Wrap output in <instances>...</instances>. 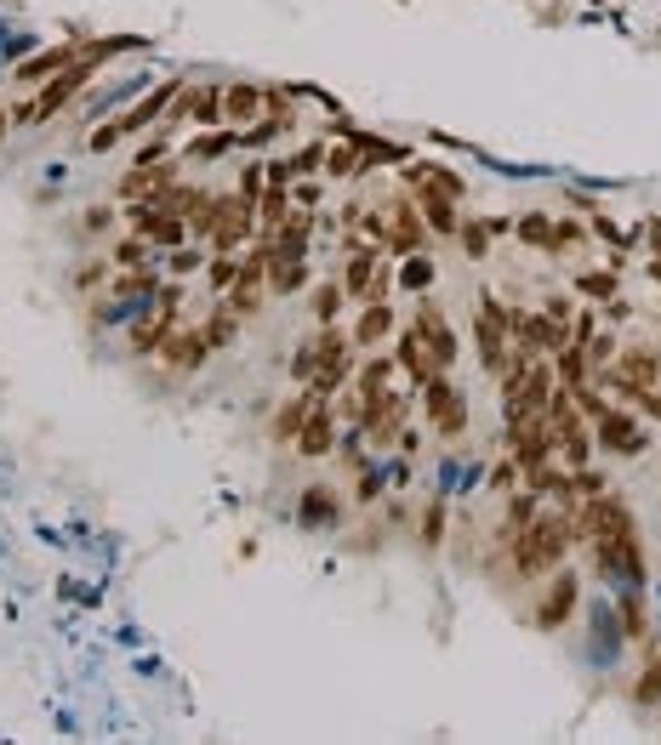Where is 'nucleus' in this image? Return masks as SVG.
Instances as JSON below:
<instances>
[{"label":"nucleus","mask_w":661,"mask_h":745,"mask_svg":"<svg viewBox=\"0 0 661 745\" xmlns=\"http://www.w3.org/2000/svg\"><path fill=\"white\" fill-rule=\"evenodd\" d=\"M571 540H576V513H536L525 529H513V575L536 580V575L559 569Z\"/></svg>","instance_id":"f257e3e1"},{"label":"nucleus","mask_w":661,"mask_h":745,"mask_svg":"<svg viewBox=\"0 0 661 745\" xmlns=\"http://www.w3.org/2000/svg\"><path fill=\"white\" fill-rule=\"evenodd\" d=\"M91 63H98V46H86V52H80V58H75V63H69V69H63V74H58L52 86H46V91L34 97V103H23V109H18L12 120H18V126H40V120H52V115H58V109L69 103V97H75V91L86 86Z\"/></svg>","instance_id":"f03ea898"},{"label":"nucleus","mask_w":661,"mask_h":745,"mask_svg":"<svg viewBox=\"0 0 661 745\" xmlns=\"http://www.w3.org/2000/svg\"><path fill=\"white\" fill-rule=\"evenodd\" d=\"M576 535L582 540H616V535H639L628 501H616V495H588V501L576 507Z\"/></svg>","instance_id":"7ed1b4c3"},{"label":"nucleus","mask_w":661,"mask_h":745,"mask_svg":"<svg viewBox=\"0 0 661 745\" xmlns=\"http://www.w3.org/2000/svg\"><path fill=\"white\" fill-rule=\"evenodd\" d=\"M507 336H513V314L496 302V296H480V319H474V341H480V365L491 376L507 370Z\"/></svg>","instance_id":"20e7f679"},{"label":"nucleus","mask_w":661,"mask_h":745,"mask_svg":"<svg viewBox=\"0 0 661 745\" xmlns=\"http://www.w3.org/2000/svg\"><path fill=\"white\" fill-rule=\"evenodd\" d=\"M507 456L519 461V467H547L559 450H553V427H547V416H513L507 421Z\"/></svg>","instance_id":"39448f33"},{"label":"nucleus","mask_w":661,"mask_h":745,"mask_svg":"<svg viewBox=\"0 0 661 745\" xmlns=\"http://www.w3.org/2000/svg\"><path fill=\"white\" fill-rule=\"evenodd\" d=\"M171 103H177V86L166 80V86H160V91H149V97H144V103H137V109H126L120 120H109V126H98V131H91V148H115L120 137H131V131H144V126H149L155 115H166Z\"/></svg>","instance_id":"423d86ee"},{"label":"nucleus","mask_w":661,"mask_h":745,"mask_svg":"<svg viewBox=\"0 0 661 745\" xmlns=\"http://www.w3.org/2000/svg\"><path fill=\"white\" fill-rule=\"evenodd\" d=\"M422 410H428V421H434L440 438H456L467 427V405H462V393L445 381V370L422 381Z\"/></svg>","instance_id":"0eeeda50"},{"label":"nucleus","mask_w":661,"mask_h":745,"mask_svg":"<svg viewBox=\"0 0 661 745\" xmlns=\"http://www.w3.org/2000/svg\"><path fill=\"white\" fill-rule=\"evenodd\" d=\"M263 279H268V245L246 251L240 257V274H234V285H228V308L240 314V319H251L263 308Z\"/></svg>","instance_id":"6e6552de"},{"label":"nucleus","mask_w":661,"mask_h":745,"mask_svg":"<svg viewBox=\"0 0 661 745\" xmlns=\"http://www.w3.org/2000/svg\"><path fill=\"white\" fill-rule=\"evenodd\" d=\"M177 302H182L177 285H160V290H155L149 319H137V325H131V347H137V354H160V341H166L171 325H177Z\"/></svg>","instance_id":"1a4fd4ad"},{"label":"nucleus","mask_w":661,"mask_h":745,"mask_svg":"<svg viewBox=\"0 0 661 745\" xmlns=\"http://www.w3.org/2000/svg\"><path fill=\"white\" fill-rule=\"evenodd\" d=\"M593 564H599V575H616V580H628V586H644V553H639V535L593 540Z\"/></svg>","instance_id":"9d476101"},{"label":"nucleus","mask_w":661,"mask_h":745,"mask_svg":"<svg viewBox=\"0 0 661 745\" xmlns=\"http://www.w3.org/2000/svg\"><path fill=\"white\" fill-rule=\"evenodd\" d=\"M131 217V234H144L149 245H177L188 239V217H177V211H166V206H155V200H144V206H131L126 211Z\"/></svg>","instance_id":"9b49d317"},{"label":"nucleus","mask_w":661,"mask_h":745,"mask_svg":"<svg viewBox=\"0 0 661 745\" xmlns=\"http://www.w3.org/2000/svg\"><path fill=\"white\" fill-rule=\"evenodd\" d=\"M593 438L604 444L610 456H639V450H644V427H639L628 410H604V416H593Z\"/></svg>","instance_id":"f8f14e48"},{"label":"nucleus","mask_w":661,"mask_h":745,"mask_svg":"<svg viewBox=\"0 0 661 745\" xmlns=\"http://www.w3.org/2000/svg\"><path fill=\"white\" fill-rule=\"evenodd\" d=\"M251 222H257V200H246V193H223V217H217L211 245L217 251H234L240 239H251Z\"/></svg>","instance_id":"ddd939ff"},{"label":"nucleus","mask_w":661,"mask_h":745,"mask_svg":"<svg viewBox=\"0 0 661 745\" xmlns=\"http://www.w3.org/2000/svg\"><path fill=\"white\" fill-rule=\"evenodd\" d=\"M513 341H525L531 354H559L571 341V325H559L547 314H513Z\"/></svg>","instance_id":"4468645a"},{"label":"nucleus","mask_w":661,"mask_h":745,"mask_svg":"<svg viewBox=\"0 0 661 745\" xmlns=\"http://www.w3.org/2000/svg\"><path fill=\"white\" fill-rule=\"evenodd\" d=\"M211 354H217V347L206 341V330H171V336L160 341V359H166L171 370H200Z\"/></svg>","instance_id":"2eb2a0df"},{"label":"nucleus","mask_w":661,"mask_h":745,"mask_svg":"<svg viewBox=\"0 0 661 745\" xmlns=\"http://www.w3.org/2000/svg\"><path fill=\"white\" fill-rule=\"evenodd\" d=\"M416 330L428 336V347H434V365H440V370H451L462 347H456V330L445 325V314H440L434 302H422V308H416Z\"/></svg>","instance_id":"dca6fc26"},{"label":"nucleus","mask_w":661,"mask_h":745,"mask_svg":"<svg viewBox=\"0 0 661 745\" xmlns=\"http://www.w3.org/2000/svg\"><path fill=\"white\" fill-rule=\"evenodd\" d=\"M571 609H576V575L564 569V575H553L547 598L536 604V626H542V632H559L564 620H571Z\"/></svg>","instance_id":"f3484780"},{"label":"nucleus","mask_w":661,"mask_h":745,"mask_svg":"<svg viewBox=\"0 0 661 745\" xmlns=\"http://www.w3.org/2000/svg\"><path fill=\"white\" fill-rule=\"evenodd\" d=\"M394 359H399V370H405L416 387L428 381V376H440V365H434V347H428V336H422L416 325H411V330H399V354H394Z\"/></svg>","instance_id":"a211bd4d"},{"label":"nucleus","mask_w":661,"mask_h":745,"mask_svg":"<svg viewBox=\"0 0 661 745\" xmlns=\"http://www.w3.org/2000/svg\"><path fill=\"white\" fill-rule=\"evenodd\" d=\"M182 120H195V126H223V86H195V91H177V103H171Z\"/></svg>","instance_id":"6ab92c4d"},{"label":"nucleus","mask_w":661,"mask_h":745,"mask_svg":"<svg viewBox=\"0 0 661 745\" xmlns=\"http://www.w3.org/2000/svg\"><path fill=\"white\" fill-rule=\"evenodd\" d=\"M411 193H416L422 222H428L434 234H462V217H456L462 200H451V193H440V188H411Z\"/></svg>","instance_id":"aec40b11"},{"label":"nucleus","mask_w":661,"mask_h":745,"mask_svg":"<svg viewBox=\"0 0 661 745\" xmlns=\"http://www.w3.org/2000/svg\"><path fill=\"white\" fill-rule=\"evenodd\" d=\"M263 109H268L263 86H223V120L228 126H251V120H263Z\"/></svg>","instance_id":"412c9836"},{"label":"nucleus","mask_w":661,"mask_h":745,"mask_svg":"<svg viewBox=\"0 0 661 745\" xmlns=\"http://www.w3.org/2000/svg\"><path fill=\"white\" fill-rule=\"evenodd\" d=\"M177 182V166L166 160V166H155V160H137V171H126V193H131V200H155V193H166Z\"/></svg>","instance_id":"4be33fe9"},{"label":"nucleus","mask_w":661,"mask_h":745,"mask_svg":"<svg viewBox=\"0 0 661 745\" xmlns=\"http://www.w3.org/2000/svg\"><path fill=\"white\" fill-rule=\"evenodd\" d=\"M331 444H337V421H331V410H325V399L308 410V421H303V433H297V450L303 456H331Z\"/></svg>","instance_id":"5701e85b"},{"label":"nucleus","mask_w":661,"mask_h":745,"mask_svg":"<svg viewBox=\"0 0 661 745\" xmlns=\"http://www.w3.org/2000/svg\"><path fill=\"white\" fill-rule=\"evenodd\" d=\"M388 211H394V222H388V251L411 257L416 245H422V211H411V200H394Z\"/></svg>","instance_id":"b1692460"},{"label":"nucleus","mask_w":661,"mask_h":745,"mask_svg":"<svg viewBox=\"0 0 661 745\" xmlns=\"http://www.w3.org/2000/svg\"><path fill=\"white\" fill-rule=\"evenodd\" d=\"M263 245H268V239H263ZM303 279H308L303 251H274V245H268V285L286 296V290H303Z\"/></svg>","instance_id":"393cba45"},{"label":"nucleus","mask_w":661,"mask_h":745,"mask_svg":"<svg viewBox=\"0 0 661 745\" xmlns=\"http://www.w3.org/2000/svg\"><path fill=\"white\" fill-rule=\"evenodd\" d=\"M388 330H394V308H388V302H365V314H359V325H354V341H359V347H376Z\"/></svg>","instance_id":"a878e982"},{"label":"nucleus","mask_w":661,"mask_h":745,"mask_svg":"<svg viewBox=\"0 0 661 745\" xmlns=\"http://www.w3.org/2000/svg\"><path fill=\"white\" fill-rule=\"evenodd\" d=\"M405 182L411 188H440V193H451V200H462V177L456 171H445V166H405Z\"/></svg>","instance_id":"bb28decb"},{"label":"nucleus","mask_w":661,"mask_h":745,"mask_svg":"<svg viewBox=\"0 0 661 745\" xmlns=\"http://www.w3.org/2000/svg\"><path fill=\"white\" fill-rule=\"evenodd\" d=\"M303 529H319V524H337V501H331V489H303V507H297Z\"/></svg>","instance_id":"cd10ccee"},{"label":"nucleus","mask_w":661,"mask_h":745,"mask_svg":"<svg viewBox=\"0 0 661 745\" xmlns=\"http://www.w3.org/2000/svg\"><path fill=\"white\" fill-rule=\"evenodd\" d=\"M371 279H376V251H371V245H359V251L348 257L343 290H348V296H371Z\"/></svg>","instance_id":"c85d7f7f"},{"label":"nucleus","mask_w":661,"mask_h":745,"mask_svg":"<svg viewBox=\"0 0 661 745\" xmlns=\"http://www.w3.org/2000/svg\"><path fill=\"white\" fill-rule=\"evenodd\" d=\"M314 405H319V399H314V393H308V387H303V393H297V399H292V405H286V410H279V416H274V438H297V433H303V421H308V410H314Z\"/></svg>","instance_id":"c756f323"},{"label":"nucleus","mask_w":661,"mask_h":745,"mask_svg":"<svg viewBox=\"0 0 661 745\" xmlns=\"http://www.w3.org/2000/svg\"><path fill=\"white\" fill-rule=\"evenodd\" d=\"M257 217H263V228H268V234H274L279 222L292 217V193H286V182H268V188H263V200H257Z\"/></svg>","instance_id":"7c9ffc66"},{"label":"nucleus","mask_w":661,"mask_h":745,"mask_svg":"<svg viewBox=\"0 0 661 745\" xmlns=\"http://www.w3.org/2000/svg\"><path fill=\"white\" fill-rule=\"evenodd\" d=\"M325 171H331V177H354V171H365V148H359V137L343 142V148H325Z\"/></svg>","instance_id":"2f4dec72"},{"label":"nucleus","mask_w":661,"mask_h":745,"mask_svg":"<svg viewBox=\"0 0 661 745\" xmlns=\"http://www.w3.org/2000/svg\"><path fill=\"white\" fill-rule=\"evenodd\" d=\"M519 239H525V245H542V251H559V228H553L542 211L519 222Z\"/></svg>","instance_id":"473e14b6"},{"label":"nucleus","mask_w":661,"mask_h":745,"mask_svg":"<svg viewBox=\"0 0 661 745\" xmlns=\"http://www.w3.org/2000/svg\"><path fill=\"white\" fill-rule=\"evenodd\" d=\"M399 285H405V290H428V285H434V262L422 257V251H411L405 268H399Z\"/></svg>","instance_id":"72a5a7b5"},{"label":"nucleus","mask_w":661,"mask_h":745,"mask_svg":"<svg viewBox=\"0 0 661 745\" xmlns=\"http://www.w3.org/2000/svg\"><path fill=\"white\" fill-rule=\"evenodd\" d=\"M75 58H80V52H46V58L23 63V74H18V80H46V74H63V69H69Z\"/></svg>","instance_id":"f704fd0d"},{"label":"nucleus","mask_w":661,"mask_h":745,"mask_svg":"<svg viewBox=\"0 0 661 745\" xmlns=\"http://www.w3.org/2000/svg\"><path fill=\"white\" fill-rule=\"evenodd\" d=\"M234 330H240V314H234V308L223 302V308L211 314V325H206V341H211V347H228V341H234Z\"/></svg>","instance_id":"c9c22d12"},{"label":"nucleus","mask_w":661,"mask_h":745,"mask_svg":"<svg viewBox=\"0 0 661 745\" xmlns=\"http://www.w3.org/2000/svg\"><path fill=\"white\" fill-rule=\"evenodd\" d=\"M343 296H348L343 285H319V290H314V319H319V325H331V319L343 314Z\"/></svg>","instance_id":"e433bc0d"},{"label":"nucleus","mask_w":661,"mask_h":745,"mask_svg":"<svg viewBox=\"0 0 661 745\" xmlns=\"http://www.w3.org/2000/svg\"><path fill=\"white\" fill-rule=\"evenodd\" d=\"M633 701H639V706H655V701H661V655H650L644 677L633 683Z\"/></svg>","instance_id":"4c0bfd02"},{"label":"nucleus","mask_w":661,"mask_h":745,"mask_svg":"<svg viewBox=\"0 0 661 745\" xmlns=\"http://www.w3.org/2000/svg\"><path fill=\"white\" fill-rule=\"evenodd\" d=\"M115 262H120V268H149V239H144V234H137V239H120V245H115Z\"/></svg>","instance_id":"58836bf2"},{"label":"nucleus","mask_w":661,"mask_h":745,"mask_svg":"<svg viewBox=\"0 0 661 745\" xmlns=\"http://www.w3.org/2000/svg\"><path fill=\"white\" fill-rule=\"evenodd\" d=\"M292 376H297V381H314V376H319V336L297 347V359H292Z\"/></svg>","instance_id":"ea45409f"},{"label":"nucleus","mask_w":661,"mask_h":745,"mask_svg":"<svg viewBox=\"0 0 661 745\" xmlns=\"http://www.w3.org/2000/svg\"><path fill=\"white\" fill-rule=\"evenodd\" d=\"M576 290L582 296H599V302H616V274H582Z\"/></svg>","instance_id":"a19ab883"},{"label":"nucleus","mask_w":661,"mask_h":745,"mask_svg":"<svg viewBox=\"0 0 661 745\" xmlns=\"http://www.w3.org/2000/svg\"><path fill=\"white\" fill-rule=\"evenodd\" d=\"M622 399H628V405H639L650 421H661V387H622Z\"/></svg>","instance_id":"79ce46f5"},{"label":"nucleus","mask_w":661,"mask_h":745,"mask_svg":"<svg viewBox=\"0 0 661 745\" xmlns=\"http://www.w3.org/2000/svg\"><path fill=\"white\" fill-rule=\"evenodd\" d=\"M234 274H240V262H234L228 251H217V262H211V285H217V290H228V285H234Z\"/></svg>","instance_id":"37998d69"},{"label":"nucleus","mask_w":661,"mask_h":745,"mask_svg":"<svg viewBox=\"0 0 661 745\" xmlns=\"http://www.w3.org/2000/svg\"><path fill=\"white\" fill-rule=\"evenodd\" d=\"M622 626H628V637H644V604H639V592L622 604Z\"/></svg>","instance_id":"c03bdc74"},{"label":"nucleus","mask_w":661,"mask_h":745,"mask_svg":"<svg viewBox=\"0 0 661 745\" xmlns=\"http://www.w3.org/2000/svg\"><path fill=\"white\" fill-rule=\"evenodd\" d=\"M485 222H462V245H467V257H485Z\"/></svg>","instance_id":"a18cd8bd"},{"label":"nucleus","mask_w":661,"mask_h":745,"mask_svg":"<svg viewBox=\"0 0 661 745\" xmlns=\"http://www.w3.org/2000/svg\"><path fill=\"white\" fill-rule=\"evenodd\" d=\"M440 535H445V507L434 501V507H428V518H422V540H428V546H440Z\"/></svg>","instance_id":"49530a36"},{"label":"nucleus","mask_w":661,"mask_h":745,"mask_svg":"<svg viewBox=\"0 0 661 745\" xmlns=\"http://www.w3.org/2000/svg\"><path fill=\"white\" fill-rule=\"evenodd\" d=\"M149 290H155V274L149 268H137L131 279H120V296H149Z\"/></svg>","instance_id":"de8ad7c7"},{"label":"nucleus","mask_w":661,"mask_h":745,"mask_svg":"<svg viewBox=\"0 0 661 745\" xmlns=\"http://www.w3.org/2000/svg\"><path fill=\"white\" fill-rule=\"evenodd\" d=\"M588 359L593 365H610V359H616V336H593L588 341Z\"/></svg>","instance_id":"09e8293b"},{"label":"nucleus","mask_w":661,"mask_h":745,"mask_svg":"<svg viewBox=\"0 0 661 745\" xmlns=\"http://www.w3.org/2000/svg\"><path fill=\"white\" fill-rule=\"evenodd\" d=\"M223 148H234V131H223V137H206V142H195V160H211V155H223Z\"/></svg>","instance_id":"8fccbe9b"},{"label":"nucleus","mask_w":661,"mask_h":745,"mask_svg":"<svg viewBox=\"0 0 661 745\" xmlns=\"http://www.w3.org/2000/svg\"><path fill=\"white\" fill-rule=\"evenodd\" d=\"M519 473H525V467H519V461L507 456V461H502V467L491 473V484H496V489H513V478H519Z\"/></svg>","instance_id":"3c124183"},{"label":"nucleus","mask_w":661,"mask_h":745,"mask_svg":"<svg viewBox=\"0 0 661 745\" xmlns=\"http://www.w3.org/2000/svg\"><path fill=\"white\" fill-rule=\"evenodd\" d=\"M542 314H547V319H559V325H571V302H564V296H547Z\"/></svg>","instance_id":"603ef678"},{"label":"nucleus","mask_w":661,"mask_h":745,"mask_svg":"<svg viewBox=\"0 0 661 745\" xmlns=\"http://www.w3.org/2000/svg\"><path fill=\"white\" fill-rule=\"evenodd\" d=\"M200 268V251H182L177 245V257H171V274H195Z\"/></svg>","instance_id":"864d4df0"},{"label":"nucleus","mask_w":661,"mask_h":745,"mask_svg":"<svg viewBox=\"0 0 661 745\" xmlns=\"http://www.w3.org/2000/svg\"><path fill=\"white\" fill-rule=\"evenodd\" d=\"M650 274H655V285H661V257H655V262H650Z\"/></svg>","instance_id":"5fc2aeb1"},{"label":"nucleus","mask_w":661,"mask_h":745,"mask_svg":"<svg viewBox=\"0 0 661 745\" xmlns=\"http://www.w3.org/2000/svg\"><path fill=\"white\" fill-rule=\"evenodd\" d=\"M0 126H7V115H0Z\"/></svg>","instance_id":"6e6d98bb"}]
</instances>
